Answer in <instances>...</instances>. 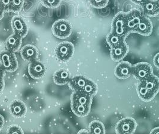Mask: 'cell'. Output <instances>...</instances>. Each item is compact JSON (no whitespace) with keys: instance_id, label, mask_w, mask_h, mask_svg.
I'll use <instances>...</instances> for the list:
<instances>
[{"instance_id":"1","label":"cell","mask_w":159,"mask_h":134,"mask_svg":"<svg viewBox=\"0 0 159 134\" xmlns=\"http://www.w3.org/2000/svg\"><path fill=\"white\" fill-rule=\"evenodd\" d=\"M136 91L139 98L143 102L152 100L159 92V78L154 74L138 81Z\"/></svg>"},{"instance_id":"2","label":"cell","mask_w":159,"mask_h":134,"mask_svg":"<svg viewBox=\"0 0 159 134\" xmlns=\"http://www.w3.org/2000/svg\"><path fill=\"white\" fill-rule=\"evenodd\" d=\"M111 32L126 38L130 34L127 30L125 12L118 13L112 19Z\"/></svg>"},{"instance_id":"3","label":"cell","mask_w":159,"mask_h":134,"mask_svg":"<svg viewBox=\"0 0 159 134\" xmlns=\"http://www.w3.org/2000/svg\"><path fill=\"white\" fill-rule=\"evenodd\" d=\"M52 31L56 38L65 39L71 35L72 29L71 24L68 21L65 19H60L53 24Z\"/></svg>"},{"instance_id":"4","label":"cell","mask_w":159,"mask_h":134,"mask_svg":"<svg viewBox=\"0 0 159 134\" xmlns=\"http://www.w3.org/2000/svg\"><path fill=\"white\" fill-rule=\"evenodd\" d=\"M0 65L5 71L12 73L18 68V62L14 53L7 50L0 53Z\"/></svg>"},{"instance_id":"5","label":"cell","mask_w":159,"mask_h":134,"mask_svg":"<svg viewBox=\"0 0 159 134\" xmlns=\"http://www.w3.org/2000/svg\"><path fill=\"white\" fill-rule=\"evenodd\" d=\"M74 53V46L70 42L60 43L55 49V55L57 60L62 62H67L71 58Z\"/></svg>"},{"instance_id":"6","label":"cell","mask_w":159,"mask_h":134,"mask_svg":"<svg viewBox=\"0 0 159 134\" xmlns=\"http://www.w3.org/2000/svg\"><path fill=\"white\" fill-rule=\"evenodd\" d=\"M136 127L137 123L134 119L125 118L118 122L115 131L116 134H134Z\"/></svg>"},{"instance_id":"7","label":"cell","mask_w":159,"mask_h":134,"mask_svg":"<svg viewBox=\"0 0 159 134\" xmlns=\"http://www.w3.org/2000/svg\"><path fill=\"white\" fill-rule=\"evenodd\" d=\"M153 75L152 66L147 62H140L133 65V76L138 80L145 79Z\"/></svg>"},{"instance_id":"8","label":"cell","mask_w":159,"mask_h":134,"mask_svg":"<svg viewBox=\"0 0 159 134\" xmlns=\"http://www.w3.org/2000/svg\"><path fill=\"white\" fill-rule=\"evenodd\" d=\"M125 15L127 30L129 33H133L136 27L139 24L143 13L139 10L134 9L130 11L125 12Z\"/></svg>"},{"instance_id":"9","label":"cell","mask_w":159,"mask_h":134,"mask_svg":"<svg viewBox=\"0 0 159 134\" xmlns=\"http://www.w3.org/2000/svg\"><path fill=\"white\" fill-rule=\"evenodd\" d=\"M114 74L119 79H127L133 75V65L126 61H121L116 66Z\"/></svg>"},{"instance_id":"10","label":"cell","mask_w":159,"mask_h":134,"mask_svg":"<svg viewBox=\"0 0 159 134\" xmlns=\"http://www.w3.org/2000/svg\"><path fill=\"white\" fill-rule=\"evenodd\" d=\"M46 67L43 63L39 60H35L30 62L28 66V73L30 76L34 79L42 78L46 73Z\"/></svg>"},{"instance_id":"11","label":"cell","mask_w":159,"mask_h":134,"mask_svg":"<svg viewBox=\"0 0 159 134\" xmlns=\"http://www.w3.org/2000/svg\"><path fill=\"white\" fill-rule=\"evenodd\" d=\"M11 28L14 33L24 38L28 32V26L24 19L20 16H16L12 18L11 22Z\"/></svg>"},{"instance_id":"12","label":"cell","mask_w":159,"mask_h":134,"mask_svg":"<svg viewBox=\"0 0 159 134\" xmlns=\"http://www.w3.org/2000/svg\"><path fill=\"white\" fill-rule=\"evenodd\" d=\"M129 51V48L126 42L120 44L116 47L110 48V54L112 60L116 62L121 61L127 55Z\"/></svg>"},{"instance_id":"13","label":"cell","mask_w":159,"mask_h":134,"mask_svg":"<svg viewBox=\"0 0 159 134\" xmlns=\"http://www.w3.org/2000/svg\"><path fill=\"white\" fill-rule=\"evenodd\" d=\"M152 30L153 25L150 19L143 15L139 24L136 27L133 33H136L143 36H150Z\"/></svg>"},{"instance_id":"14","label":"cell","mask_w":159,"mask_h":134,"mask_svg":"<svg viewBox=\"0 0 159 134\" xmlns=\"http://www.w3.org/2000/svg\"><path fill=\"white\" fill-rule=\"evenodd\" d=\"M20 55L25 61L31 62L38 59L39 50L34 45L28 44L22 48Z\"/></svg>"},{"instance_id":"15","label":"cell","mask_w":159,"mask_h":134,"mask_svg":"<svg viewBox=\"0 0 159 134\" xmlns=\"http://www.w3.org/2000/svg\"><path fill=\"white\" fill-rule=\"evenodd\" d=\"M10 111L14 117L20 118L26 115L27 108L26 104L22 101L16 100L10 105Z\"/></svg>"},{"instance_id":"16","label":"cell","mask_w":159,"mask_h":134,"mask_svg":"<svg viewBox=\"0 0 159 134\" xmlns=\"http://www.w3.org/2000/svg\"><path fill=\"white\" fill-rule=\"evenodd\" d=\"M22 37L13 33V34L8 37L6 41V50L11 53H16L22 45Z\"/></svg>"},{"instance_id":"17","label":"cell","mask_w":159,"mask_h":134,"mask_svg":"<svg viewBox=\"0 0 159 134\" xmlns=\"http://www.w3.org/2000/svg\"><path fill=\"white\" fill-rule=\"evenodd\" d=\"M90 79L83 76H75L70 79L68 85L74 92H80L87 84Z\"/></svg>"},{"instance_id":"18","label":"cell","mask_w":159,"mask_h":134,"mask_svg":"<svg viewBox=\"0 0 159 134\" xmlns=\"http://www.w3.org/2000/svg\"><path fill=\"white\" fill-rule=\"evenodd\" d=\"M93 102V97L80 92L73 91L71 96V103L91 106Z\"/></svg>"},{"instance_id":"19","label":"cell","mask_w":159,"mask_h":134,"mask_svg":"<svg viewBox=\"0 0 159 134\" xmlns=\"http://www.w3.org/2000/svg\"><path fill=\"white\" fill-rule=\"evenodd\" d=\"M71 79V77L70 72L65 69H61L56 71L53 76L54 82L57 85H65L68 84Z\"/></svg>"},{"instance_id":"20","label":"cell","mask_w":159,"mask_h":134,"mask_svg":"<svg viewBox=\"0 0 159 134\" xmlns=\"http://www.w3.org/2000/svg\"><path fill=\"white\" fill-rule=\"evenodd\" d=\"M143 13L148 16H156L159 15L158 5L156 0H147L142 6Z\"/></svg>"},{"instance_id":"21","label":"cell","mask_w":159,"mask_h":134,"mask_svg":"<svg viewBox=\"0 0 159 134\" xmlns=\"http://www.w3.org/2000/svg\"><path fill=\"white\" fill-rule=\"evenodd\" d=\"M72 112L77 116L83 118L88 116L90 111L91 106L71 103Z\"/></svg>"},{"instance_id":"22","label":"cell","mask_w":159,"mask_h":134,"mask_svg":"<svg viewBox=\"0 0 159 134\" xmlns=\"http://www.w3.org/2000/svg\"><path fill=\"white\" fill-rule=\"evenodd\" d=\"M125 40L126 38L114 34L111 32L108 34L106 38L107 42L110 48L114 47L119 45L120 44L125 42Z\"/></svg>"},{"instance_id":"23","label":"cell","mask_w":159,"mask_h":134,"mask_svg":"<svg viewBox=\"0 0 159 134\" xmlns=\"http://www.w3.org/2000/svg\"><path fill=\"white\" fill-rule=\"evenodd\" d=\"M90 134H105V128L103 123L99 120H93L89 124Z\"/></svg>"},{"instance_id":"24","label":"cell","mask_w":159,"mask_h":134,"mask_svg":"<svg viewBox=\"0 0 159 134\" xmlns=\"http://www.w3.org/2000/svg\"><path fill=\"white\" fill-rule=\"evenodd\" d=\"M80 93L93 97L98 93V86L93 81L90 79L85 87L80 91Z\"/></svg>"},{"instance_id":"25","label":"cell","mask_w":159,"mask_h":134,"mask_svg":"<svg viewBox=\"0 0 159 134\" xmlns=\"http://www.w3.org/2000/svg\"><path fill=\"white\" fill-rule=\"evenodd\" d=\"M0 6L4 12H13V11L11 0H0Z\"/></svg>"},{"instance_id":"26","label":"cell","mask_w":159,"mask_h":134,"mask_svg":"<svg viewBox=\"0 0 159 134\" xmlns=\"http://www.w3.org/2000/svg\"><path fill=\"white\" fill-rule=\"evenodd\" d=\"M89 4L96 8L105 7L109 2V0H88Z\"/></svg>"},{"instance_id":"27","label":"cell","mask_w":159,"mask_h":134,"mask_svg":"<svg viewBox=\"0 0 159 134\" xmlns=\"http://www.w3.org/2000/svg\"><path fill=\"white\" fill-rule=\"evenodd\" d=\"M43 6L48 8H57L59 6L61 0H41Z\"/></svg>"},{"instance_id":"28","label":"cell","mask_w":159,"mask_h":134,"mask_svg":"<svg viewBox=\"0 0 159 134\" xmlns=\"http://www.w3.org/2000/svg\"><path fill=\"white\" fill-rule=\"evenodd\" d=\"M13 6V12L18 13L19 12L24 6V0H11Z\"/></svg>"},{"instance_id":"29","label":"cell","mask_w":159,"mask_h":134,"mask_svg":"<svg viewBox=\"0 0 159 134\" xmlns=\"http://www.w3.org/2000/svg\"><path fill=\"white\" fill-rule=\"evenodd\" d=\"M8 134H24V131L20 126L13 125L9 126L7 129Z\"/></svg>"},{"instance_id":"30","label":"cell","mask_w":159,"mask_h":134,"mask_svg":"<svg viewBox=\"0 0 159 134\" xmlns=\"http://www.w3.org/2000/svg\"><path fill=\"white\" fill-rule=\"evenodd\" d=\"M153 64L155 67L159 69V53L154 55L153 58Z\"/></svg>"},{"instance_id":"31","label":"cell","mask_w":159,"mask_h":134,"mask_svg":"<svg viewBox=\"0 0 159 134\" xmlns=\"http://www.w3.org/2000/svg\"><path fill=\"white\" fill-rule=\"evenodd\" d=\"M132 2H133L134 3L138 4V5H141L143 6V4L147 1V0H130Z\"/></svg>"},{"instance_id":"32","label":"cell","mask_w":159,"mask_h":134,"mask_svg":"<svg viewBox=\"0 0 159 134\" xmlns=\"http://www.w3.org/2000/svg\"><path fill=\"white\" fill-rule=\"evenodd\" d=\"M4 123H5L4 118L2 115H0V132L1 131L3 126L4 125Z\"/></svg>"},{"instance_id":"33","label":"cell","mask_w":159,"mask_h":134,"mask_svg":"<svg viewBox=\"0 0 159 134\" xmlns=\"http://www.w3.org/2000/svg\"><path fill=\"white\" fill-rule=\"evenodd\" d=\"M4 88V79H0V94L2 92Z\"/></svg>"},{"instance_id":"34","label":"cell","mask_w":159,"mask_h":134,"mask_svg":"<svg viewBox=\"0 0 159 134\" xmlns=\"http://www.w3.org/2000/svg\"><path fill=\"white\" fill-rule=\"evenodd\" d=\"M4 75H5V71L0 65V79H4Z\"/></svg>"},{"instance_id":"35","label":"cell","mask_w":159,"mask_h":134,"mask_svg":"<svg viewBox=\"0 0 159 134\" xmlns=\"http://www.w3.org/2000/svg\"><path fill=\"white\" fill-rule=\"evenodd\" d=\"M150 134H159V127H156L152 129L150 131Z\"/></svg>"},{"instance_id":"36","label":"cell","mask_w":159,"mask_h":134,"mask_svg":"<svg viewBox=\"0 0 159 134\" xmlns=\"http://www.w3.org/2000/svg\"><path fill=\"white\" fill-rule=\"evenodd\" d=\"M78 134H90V131H89V130H88V129H81L80 131H79Z\"/></svg>"},{"instance_id":"37","label":"cell","mask_w":159,"mask_h":134,"mask_svg":"<svg viewBox=\"0 0 159 134\" xmlns=\"http://www.w3.org/2000/svg\"><path fill=\"white\" fill-rule=\"evenodd\" d=\"M4 14V11L2 10V8H1V6H0V20L3 18Z\"/></svg>"},{"instance_id":"38","label":"cell","mask_w":159,"mask_h":134,"mask_svg":"<svg viewBox=\"0 0 159 134\" xmlns=\"http://www.w3.org/2000/svg\"><path fill=\"white\" fill-rule=\"evenodd\" d=\"M157 1V5H158V9H159V0H156Z\"/></svg>"}]
</instances>
